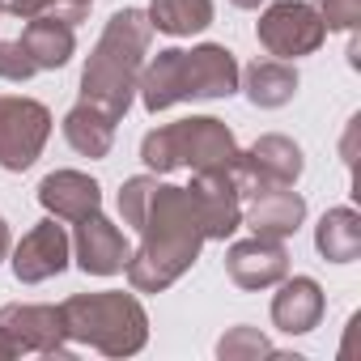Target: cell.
Here are the masks:
<instances>
[{
	"instance_id": "cell-26",
	"label": "cell",
	"mask_w": 361,
	"mask_h": 361,
	"mask_svg": "<svg viewBox=\"0 0 361 361\" xmlns=\"http://www.w3.org/2000/svg\"><path fill=\"white\" fill-rule=\"evenodd\" d=\"M327 35H353L361 26V0H310Z\"/></svg>"
},
{
	"instance_id": "cell-8",
	"label": "cell",
	"mask_w": 361,
	"mask_h": 361,
	"mask_svg": "<svg viewBox=\"0 0 361 361\" xmlns=\"http://www.w3.org/2000/svg\"><path fill=\"white\" fill-rule=\"evenodd\" d=\"M0 327H5V336L18 344V353H39V357H51V361H73L60 306L9 302V306H0Z\"/></svg>"
},
{
	"instance_id": "cell-15",
	"label": "cell",
	"mask_w": 361,
	"mask_h": 361,
	"mask_svg": "<svg viewBox=\"0 0 361 361\" xmlns=\"http://www.w3.org/2000/svg\"><path fill=\"white\" fill-rule=\"evenodd\" d=\"M302 221H306V196L293 188H268L243 204V226L259 238H289L302 230Z\"/></svg>"
},
{
	"instance_id": "cell-1",
	"label": "cell",
	"mask_w": 361,
	"mask_h": 361,
	"mask_svg": "<svg viewBox=\"0 0 361 361\" xmlns=\"http://www.w3.org/2000/svg\"><path fill=\"white\" fill-rule=\"evenodd\" d=\"M136 234H140V247L123 264V276L136 293H166L174 281H183L192 272V264L209 243L192 192L178 183L153 188Z\"/></svg>"
},
{
	"instance_id": "cell-20",
	"label": "cell",
	"mask_w": 361,
	"mask_h": 361,
	"mask_svg": "<svg viewBox=\"0 0 361 361\" xmlns=\"http://www.w3.org/2000/svg\"><path fill=\"white\" fill-rule=\"evenodd\" d=\"M64 140H68L81 157L98 161V157H106L111 145H115V119L102 115V111L90 106V102H77V106L64 115Z\"/></svg>"
},
{
	"instance_id": "cell-2",
	"label": "cell",
	"mask_w": 361,
	"mask_h": 361,
	"mask_svg": "<svg viewBox=\"0 0 361 361\" xmlns=\"http://www.w3.org/2000/svg\"><path fill=\"white\" fill-rule=\"evenodd\" d=\"M153 47V26L145 9H119L102 26L85 68H81V102L98 106L115 123L136 102V81Z\"/></svg>"
},
{
	"instance_id": "cell-23",
	"label": "cell",
	"mask_w": 361,
	"mask_h": 361,
	"mask_svg": "<svg viewBox=\"0 0 361 361\" xmlns=\"http://www.w3.org/2000/svg\"><path fill=\"white\" fill-rule=\"evenodd\" d=\"M272 353H276L272 340H268L259 327H247V323L230 327V331L217 340V357H221V361H255V357H272Z\"/></svg>"
},
{
	"instance_id": "cell-14",
	"label": "cell",
	"mask_w": 361,
	"mask_h": 361,
	"mask_svg": "<svg viewBox=\"0 0 361 361\" xmlns=\"http://www.w3.org/2000/svg\"><path fill=\"white\" fill-rule=\"evenodd\" d=\"M39 204L56 221H81L90 213H102V188L85 170H51L39 183Z\"/></svg>"
},
{
	"instance_id": "cell-6",
	"label": "cell",
	"mask_w": 361,
	"mask_h": 361,
	"mask_svg": "<svg viewBox=\"0 0 361 361\" xmlns=\"http://www.w3.org/2000/svg\"><path fill=\"white\" fill-rule=\"evenodd\" d=\"M306 170V157H302V145L281 136V132H268L259 136L251 149H238V161L230 166V178L243 200H251L255 192H268V188H293Z\"/></svg>"
},
{
	"instance_id": "cell-29",
	"label": "cell",
	"mask_w": 361,
	"mask_h": 361,
	"mask_svg": "<svg viewBox=\"0 0 361 361\" xmlns=\"http://www.w3.org/2000/svg\"><path fill=\"white\" fill-rule=\"evenodd\" d=\"M13 26H22V22H18V18H9V13H5V9H0V35H9V30H13Z\"/></svg>"
},
{
	"instance_id": "cell-22",
	"label": "cell",
	"mask_w": 361,
	"mask_h": 361,
	"mask_svg": "<svg viewBox=\"0 0 361 361\" xmlns=\"http://www.w3.org/2000/svg\"><path fill=\"white\" fill-rule=\"evenodd\" d=\"M90 5H94V0H0V9H5L9 18H18V22H26V18H39V13H51V18L68 22V26L85 22Z\"/></svg>"
},
{
	"instance_id": "cell-7",
	"label": "cell",
	"mask_w": 361,
	"mask_h": 361,
	"mask_svg": "<svg viewBox=\"0 0 361 361\" xmlns=\"http://www.w3.org/2000/svg\"><path fill=\"white\" fill-rule=\"evenodd\" d=\"M255 39L272 60H302L323 47L327 26L319 22L310 0H272L255 22Z\"/></svg>"
},
{
	"instance_id": "cell-24",
	"label": "cell",
	"mask_w": 361,
	"mask_h": 361,
	"mask_svg": "<svg viewBox=\"0 0 361 361\" xmlns=\"http://www.w3.org/2000/svg\"><path fill=\"white\" fill-rule=\"evenodd\" d=\"M39 68L22 43V26L9 30V35H0V81H30Z\"/></svg>"
},
{
	"instance_id": "cell-21",
	"label": "cell",
	"mask_w": 361,
	"mask_h": 361,
	"mask_svg": "<svg viewBox=\"0 0 361 361\" xmlns=\"http://www.w3.org/2000/svg\"><path fill=\"white\" fill-rule=\"evenodd\" d=\"M149 26L170 39H192L213 26V0H149Z\"/></svg>"
},
{
	"instance_id": "cell-10",
	"label": "cell",
	"mask_w": 361,
	"mask_h": 361,
	"mask_svg": "<svg viewBox=\"0 0 361 361\" xmlns=\"http://www.w3.org/2000/svg\"><path fill=\"white\" fill-rule=\"evenodd\" d=\"M13 259V276L22 281V285H43V281H51V276H60L64 268H68V259H73V238L64 234V226L56 221V217H47V221H39L30 234H22V243L9 251Z\"/></svg>"
},
{
	"instance_id": "cell-30",
	"label": "cell",
	"mask_w": 361,
	"mask_h": 361,
	"mask_svg": "<svg viewBox=\"0 0 361 361\" xmlns=\"http://www.w3.org/2000/svg\"><path fill=\"white\" fill-rule=\"evenodd\" d=\"M230 5H234V9H264L268 0H230Z\"/></svg>"
},
{
	"instance_id": "cell-12",
	"label": "cell",
	"mask_w": 361,
	"mask_h": 361,
	"mask_svg": "<svg viewBox=\"0 0 361 361\" xmlns=\"http://www.w3.org/2000/svg\"><path fill=\"white\" fill-rule=\"evenodd\" d=\"M226 276L255 293V289H272L276 281L289 276V251H285V238H243V243H230L226 251Z\"/></svg>"
},
{
	"instance_id": "cell-25",
	"label": "cell",
	"mask_w": 361,
	"mask_h": 361,
	"mask_svg": "<svg viewBox=\"0 0 361 361\" xmlns=\"http://www.w3.org/2000/svg\"><path fill=\"white\" fill-rule=\"evenodd\" d=\"M153 188H157V174H132V178H123V188H119V217H123V226H132V230L140 226Z\"/></svg>"
},
{
	"instance_id": "cell-13",
	"label": "cell",
	"mask_w": 361,
	"mask_h": 361,
	"mask_svg": "<svg viewBox=\"0 0 361 361\" xmlns=\"http://www.w3.org/2000/svg\"><path fill=\"white\" fill-rule=\"evenodd\" d=\"M132 247L123 238V230L115 221H106L102 213H90L77 221L73 230V259L85 276H119L128 264Z\"/></svg>"
},
{
	"instance_id": "cell-3",
	"label": "cell",
	"mask_w": 361,
	"mask_h": 361,
	"mask_svg": "<svg viewBox=\"0 0 361 361\" xmlns=\"http://www.w3.org/2000/svg\"><path fill=\"white\" fill-rule=\"evenodd\" d=\"M68 344H85L102 357H136L149 344V314L132 293L102 289V293H73L60 302Z\"/></svg>"
},
{
	"instance_id": "cell-5",
	"label": "cell",
	"mask_w": 361,
	"mask_h": 361,
	"mask_svg": "<svg viewBox=\"0 0 361 361\" xmlns=\"http://www.w3.org/2000/svg\"><path fill=\"white\" fill-rule=\"evenodd\" d=\"M51 111L26 94H0V170H30L51 140Z\"/></svg>"
},
{
	"instance_id": "cell-28",
	"label": "cell",
	"mask_w": 361,
	"mask_h": 361,
	"mask_svg": "<svg viewBox=\"0 0 361 361\" xmlns=\"http://www.w3.org/2000/svg\"><path fill=\"white\" fill-rule=\"evenodd\" d=\"M13 357H22V353H18V344L5 336V327H0V361H13Z\"/></svg>"
},
{
	"instance_id": "cell-19",
	"label": "cell",
	"mask_w": 361,
	"mask_h": 361,
	"mask_svg": "<svg viewBox=\"0 0 361 361\" xmlns=\"http://www.w3.org/2000/svg\"><path fill=\"white\" fill-rule=\"evenodd\" d=\"M314 251L327 264H353L361 255V213L353 204L327 209L314 226Z\"/></svg>"
},
{
	"instance_id": "cell-4",
	"label": "cell",
	"mask_w": 361,
	"mask_h": 361,
	"mask_svg": "<svg viewBox=\"0 0 361 361\" xmlns=\"http://www.w3.org/2000/svg\"><path fill=\"white\" fill-rule=\"evenodd\" d=\"M140 161L149 174H170V170H230L238 161V140L217 115H192V119H174L140 140Z\"/></svg>"
},
{
	"instance_id": "cell-17",
	"label": "cell",
	"mask_w": 361,
	"mask_h": 361,
	"mask_svg": "<svg viewBox=\"0 0 361 361\" xmlns=\"http://www.w3.org/2000/svg\"><path fill=\"white\" fill-rule=\"evenodd\" d=\"M22 43H26V51H30L39 73H56V68H64L77 56V30L68 22H60V18H51V13L26 18Z\"/></svg>"
},
{
	"instance_id": "cell-9",
	"label": "cell",
	"mask_w": 361,
	"mask_h": 361,
	"mask_svg": "<svg viewBox=\"0 0 361 361\" xmlns=\"http://www.w3.org/2000/svg\"><path fill=\"white\" fill-rule=\"evenodd\" d=\"M238 60L226 43H200L192 51H178V94L192 98H230L238 94Z\"/></svg>"
},
{
	"instance_id": "cell-27",
	"label": "cell",
	"mask_w": 361,
	"mask_h": 361,
	"mask_svg": "<svg viewBox=\"0 0 361 361\" xmlns=\"http://www.w3.org/2000/svg\"><path fill=\"white\" fill-rule=\"evenodd\" d=\"M9 251H13V234H9V221L0 217V264L9 259Z\"/></svg>"
},
{
	"instance_id": "cell-16",
	"label": "cell",
	"mask_w": 361,
	"mask_h": 361,
	"mask_svg": "<svg viewBox=\"0 0 361 361\" xmlns=\"http://www.w3.org/2000/svg\"><path fill=\"white\" fill-rule=\"evenodd\" d=\"M276 298H272V327L285 336H306L323 323V285L314 276H285L276 281Z\"/></svg>"
},
{
	"instance_id": "cell-11",
	"label": "cell",
	"mask_w": 361,
	"mask_h": 361,
	"mask_svg": "<svg viewBox=\"0 0 361 361\" xmlns=\"http://www.w3.org/2000/svg\"><path fill=\"white\" fill-rule=\"evenodd\" d=\"M188 192L196 200V213H200V226H204L209 243H226L234 230H243V196L234 188L230 170H200V174H192Z\"/></svg>"
},
{
	"instance_id": "cell-18",
	"label": "cell",
	"mask_w": 361,
	"mask_h": 361,
	"mask_svg": "<svg viewBox=\"0 0 361 361\" xmlns=\"http://www.w3.org/2000/svg\"><path fill=\"white\" fill-rule=\"evenodd\" d=\"M238 90H247L251 106L276 111V106L293 102V94H298V68L289 60H255L238 73Z\"/></svg>"
}]
</instances>
